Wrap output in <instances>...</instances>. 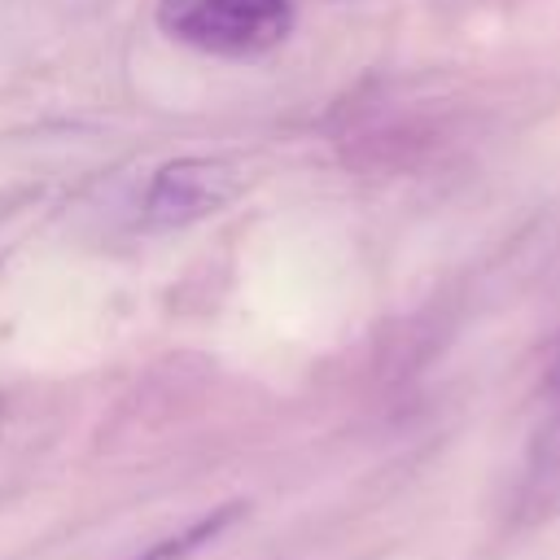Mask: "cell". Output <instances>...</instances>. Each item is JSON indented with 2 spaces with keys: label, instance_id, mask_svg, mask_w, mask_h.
Instances as JSON below:
<instances>
[{
  "label": "cell",
  "instance_id": "4",
  "mask_svg": "<svg viewBox=\"0 0 560 560\" xmlns=\"http://www.w3.org/2000/svg\"><path fill=\"white\" fill-rule=\"evenodd\" d=\"M241 512H245L241 503H223V508H214V512L188 521L184 529H175V534L149 542V547H144L140 556H131V560H192V556L206 551L223 529H232V525L241 521Z\"/></svg>",
  "mask_w": 560,
  "mask_h": 560
},
{
  "label": "cell",
  "instance_id": "3",
  "mask_svg": "<svg viewBox=\"0 0 560 560\" xmlns=\"http://www.w3.org/2000/svg\"><path fill=\"white\" fill-rule=\"evenodd\" d=\"M245 175L228 158H175L166 162L144 192L149 228H184L223 210L241 192Z\"/></svg>",
  "mask_w": 560,
  "mask_h": 560
},
{
  "label": "cell",
  "instance_id": "2",
  "mask_svg": "<svg viewBox=\"0 0 560 560\" xmlns=\"http://www.w3.org/2000/svg\"><path fill=\"white\" fill-rule=\"evenodd\" d=\"M560 512V337L547 341L538 389H534V420L512 490L516 525H538Z\"/></svg>",
  "mask_w": 560,
  "mask_h": 560
},
{
  "label": "cell",
  "instance_id": "1",
  "mask_svg": "<svg viewBox=\"0 0 560 560\" xmlns=\"http://www.w3.org/2000/svg\"><path fill=\"white\" fill-rule=\"evenodd\" d=\"M158 26L214 57H258L293 26L289 0H158Z\"/></svg>",
  "mask_w": 560,
  "mask_h": 560
}]
</instances>
